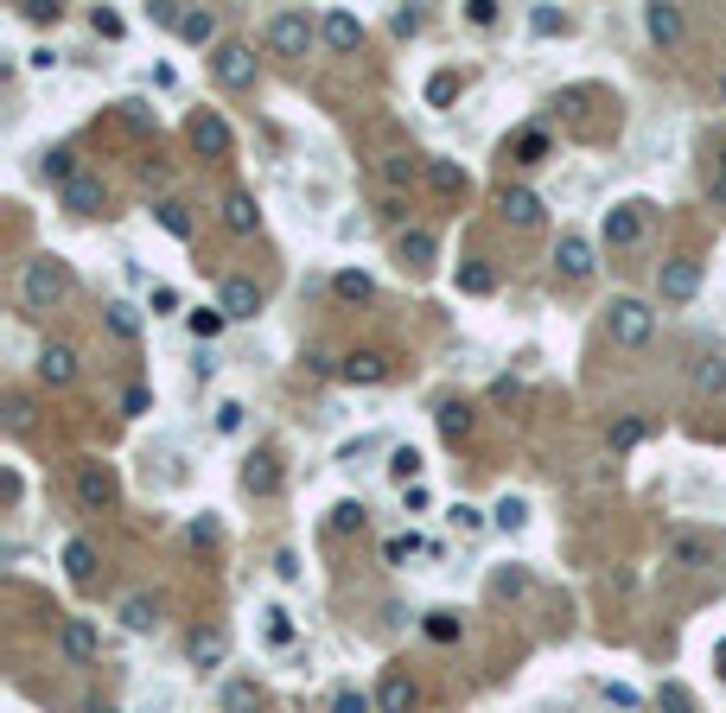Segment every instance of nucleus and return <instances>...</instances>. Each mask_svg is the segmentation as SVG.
I'll return each mask as SVG.
<instances>
[{
  "label": "nucleus",
  "instance_id": "nucleus-11",
  "mask_svg": "<svg viewBox=\"0 0 726 713\" xmlns=\"http://www.w3.org/2000/svg\"><path fill=\"white\" fill-rule=\"evenodd\" d=\"M192 147H198V153H211V160H230V128H223V115L204 109V115L192 121Z\"/></svg>",
  "mask_w": 726,
  "mask_h": 713
},
{
  "label": "nucleus",
  "instance_id": "nucleus-9",
  "mask_svg": "<svg viewBox=\"0 0 726 713\" xmlns=\"http://www.w3.org/2000/svg\"><path fill=\"white\" fill-rule=\"evenodd\" d=\"M555 268L567 274V281H593V242L586 236H561V249H555Z\"/></svg>",
  "mask_w": 726,
  "mask_h": 713
},
{
  "label": "nucleus",
  "instance_id": "nucleus-43",
  "mask_svg": "<svg viewBox=\"0 0 726 713\" xmlns=\"http://www.w3.org/2000/svg\"><path fill=\"white\" fill-rule=\"evenodd\" d=\"M427 637L453 643V637H459V618H453V612H427Z\"/></svg>",
  "mask_w": 726,
  "mask_h": 713
},
{
  "label": "nucleus",
  "instance_id": "nucleus-15",
  "mask_svg": "<svg viewBox=\"0 0 726 713\" xmlns=\"http://www.w3.org/2000/svg\"><path fill=\"white\" fill-rule=\"evenodd\" d=\"M376 713H414V682H408V675H383V688H376Z\"/></svg>",
  "mask_w": 726,
  "mask_h": 713
},
{
  "label": "nucleus",
  "instance_id": "nucleus-8",
  "mask_svg": "<svg viewBox=\"0 0 726 713\" xmlns=\"http://www.w3.org/2000/svg\"><path fill=\"white\" fill-rule=\"evenodd\" d=\"M102 198H109V191H102L96 172H77V179L64 185V211H71V217H96V211H102Z\"/></svg>",
  "mask_w": 726,
  "mask_h": 713
},
{
  "label": "nucleus",
  "instance_id": "nucleus-35",
  "mask_svg": "<svg viewBox=\"0 0 726 713\" xmlns=\"http://www.w3.org/2000/svg\"><path fill=\"white\" fill-rule=\"evenodd\" d=\"M153 217H160V230H172V236H192V217H185V204H153Z\"/></svg>",
  "mask_w": 726,
  "mask_h": 713
},
{
  "label": "nucleus",
  "instance_id": "nucleus-37",
  "mask_svg": "<svg viewBox=\"0 0 726 713\" xmlns=\"http://www.w3.org/2000/svg\"><path fill=\"white\" fill-rule=\"evenodd\" d=\"M363 523H370V510H363V503H338V510H332V529H338V535H351V529H363Z\"/></svg>",
  "mask_w": 726,
  "mask_h": 713
},
{
  "label": "nucleus",
  "instance_id": "nucleus-6",
  "mask_svg": "<svg viewBox=\"0 0 726 713\" xmlns=\"http://www.w3.org/2000/svg\"><path fill=\"white\" fill-rule=\"evenodd\" d=\"M656 293H663L669 306L695 300V293H701V268H695V262H663V274H656Z\"/></svg>",
  "mask_w": 726,
  "mask_h": 713
},
{
  "label": "nucleus",
  "instance_id": "nucleus-36",
  "mask_svg": "<svg viewBox=\"0 0 726 713\" xmlns=\"http://www.w3.org/2000/svg\"><path fill=\"white\" fill-rule=\"evenodd\" d=\"M491 516H497V529H523V523H529V503H523V497H504Z\"/></svg>",
  "mask_w": 726,
  "mask_h": 713
},
{
  "label": "nucleus",
  "instance_id": "nucleus-50",
  "mask_svg": "<svg viewBox=\"0 0 726 713\" xmlns=\"http://www.w3.org/2000/svg\"><path fill=\"white\" fill-rule=\"evenodd\" d=\"M465 20H472V26H491L497 20V0H472V7H465Z\"/></svg>",
  "mask_w": 726,
  "mask_h": 713
},
{
  "label": "nucleus",
  "instance_id": "nucleus-25",
  "mask_svg": "<svg viewBox=\"0 0 726 713\" xmlns=\"http://www.w3.org/2000/svg\"><path fill=\"white\" fill-rule=\"evenodd\" d=\"M434 421H440V433H446V440H465V433H472V408H465V402H440V414H434Z\"/></svg>",
  "mask_w": 726,
  "mask_h": 713
},
{
  "label": "nucleus",
  "instance_id": "nucleus-1",
  "mask_svg": "<svg viewBox=\"0 0 726 713\" xmlns=\"http://www.w3.org/2000/svg\"><path fill=\"white\" fill-rule=\"evenodd\" d=\"M71 268L58 262V255H39V262H26L20 268V300H26V312H51V306H64L71 300Z\"/></svg>",
  "mask_w": 726,
  "mask_h": 713
},
{
  "label": "nucleus",
  "instance_id": "nucleus-32",
  "mask_svg": "<svg viewBox=\"0 0 726 713\" xmlns=\"http://www.w3.org/2000/svg\"><path fill=\"white\" fill-rule=\"evenodd\" d=\"M64 567H71V580H90V573H96V548L90 542H71V548H64Z\"/></svg>",
  "mask_w": 726,
  "mask_h": 713
},
{
  "label": "nucleus",
  "instance_id": "nucleus-54",
  "mask_svg": "<svg viewBox=\"0 0 726 713\" xmlns=\"http://www.w3.org/2000/svg\"><path fill=\"white\" fill-rule=\"evenodd\" d=\"M96 713H115V707H96Z\"/></svg>",
  "mask_w": 726,
  "mask_h": 713
},
{
  "label": "nucleus",
  "instance_id": "nucleus-2",
  "mask_svg": "<svg viewBox=\"0 0 726 713\" xmlns=\"http://www.w3.org/2000/svg\"><path fill=\"white\" fill-rule=\"evenodd\" d=\"M605 332H612V344H625V351H644L650 332H656V312L644 300H612L605 306Z\"/></svg>",
  "mask_w": 726,
  "mask_h": 713
},
{
  "label": "nucleus",
  "instance_id": "nucleus-29",
  "mask_svg": "<svg viewBox=\"0 0 726 713\" xmlns=\"http://www.w3.org/2000/svg\"><path fill=\"white\" fill-rule=\"evenodd\" d=\"M242 484H249L255 497H268L274 484H281V472H274V459H249V472H242Z\"/></svg>",
  "mask_w": 726,
  "mask_h": 713
},
{
  "label": "nucleus",
  "instance_id": "nucleus-3",
  "mask_svg": "<svg viewBox=\"0 0 726 713\" xmlns=\"http://www.w3.org/2000/svg\"><path fill=\"white\" fill-rule=\"evenodd\" d=\"M262 39H268V51H281V58H306V45H313V20H306V13H274Z\"/></svg>",
  "mask_w": 726,
  "mask_h": 713
},
{
  "label": "nucleus",
  "instance_id": "nucleus-20",
  "mask_svg": "<svg viewBox=\"0 0 726 713\" xmlns=\"http://www.w3.org/2000/svg\"><path fill=\"white\" fill-rule=\"evenodd\" d=\"M325 45H332V51H357L363 45V26L351 20V13H325Z\"/></svg>",
  "mask_w": 726,
  "mask_h": 713
},
{
  "label": "nucleus",
  "instance_id": "nucleus-31",
  "mask_svg": "<svg viewBox=\"0 0 726 713\" xmlns=\"http://www.w3.org/2000/svg\"><path fill=\"white\" fill-rule=\"evenodd\" d=\"M389 478H395V484H402V491H408V484L421 478V452H414V446H402V452H395V459H389Z\"/></svg>",
  "mask_w": 726,
  "mask_h": 713
},
{
  "label": "nucleus",
  "instance_id": "nucleus-23",
  "mask_svg": "<svg viewBox=\"0 0 726 713\" xmlns=\"http://www.w3.org/2000/svg\"><path fill=\"white\" fill-rule=\"evenodd\" d=\"M179 39H185V45H211V39H217V13H198V7H185V20H179Z\"/></svg>",
  "mask_w": 726,
  "mask_h": 713
},
{
  "label": "nucleus",
  "instance_id": "nucleus-12",
  "mask_svg": "<svg viewBox=\"0 0 726 713\" xmlns=\"http://www.w3.org/2000/svg\"><path fill=\"white\" fill-rule=\"evenodd\" d=\"M223 319H255V312H262V287L255 281H223Z\"/></svg>",
  "mask_w": 726,
  "mask_h": 713
},
{
  "label": "nucleus",
  "instance_id": "nucleus-40",
  "mask_svg": "<svg viewBox=\"0 0 726 713\" xmlns=\"http://www.w3.org/2000/svg\"><path fill=\"white\" fill-rule=\"evenodd\" d=\"M637 440H644V421H637V414H631V421H618V427H612V452H631Z\"/></svg>",
  "mask_w": 726,
  "mask_h": 713
},
{
  "label": "nucleus",
  "instance_id": "nucleus-19",
  "mask_svg": "<svg viewBox=\"0 0 726 713\" xmlns=\"http://www.w3.org/2000/svg\"><path fill=\"white\" fill-rule=\"evenodd\" d=\"M434 249H440L434 230H402V242H395V255H402L408 268H427V262H434Z\"/></svg>",
  "mask_w": 726,
  "mask_h": 713
},
{
  "label": "nucleus",
  "instance_id": "nucleus-39",
  "mask_svg": "<svg viewBox=\"0 0 726 713\" xmlns=\"http://www.w3.org/2000/svg\"><path fill=\"white\" fill-rule=\"evenodd\" d=\"M453 96H459V77H453V71H440L434 83H427V102H434V109H446Z\"/></svg>",
  "mask_w": 726,
  "mask_h": 713
},
{
  "label": "nucleus",
  "instance_id": "nucleus-17",
  "mask_svg": "<svg viewBox=\"0 0 726 713\" xmlns=\"http://www.w3.org/2000/svg\"><path fill=\"white\" fill-rule=\"evenodd\" d=\"M223 656H230V631H217V624H211V631L192 637V663H198V669H217Z\"/></svg>",
  "mask_w": 726,
  "mask_h": 713
},
{
  "label": "nucleus",
  "instance_id": "nucleus-51",
  "mask_svg": "<svg viewBox=\"0 0 726 713\" xmlns=\"http://www.w3.org/2000/svg\"><path fill=\"white\" fill-rule=\"evenodd\" d=\"M408 554H421V535H395L389 542V561H408Z\"/></svg>",
  "mask_w": 726,
  "mask_h": 713
},
{
  "label": "nucleus",
  "instance_id": "nucleus-49",
  "mask_svg": "<svg viewBox=\"0 0 726 713\" xmlns=\"http://www.w3.org/2000/svg\"><path fill=\"white\" fill-rule=\"evenodd\" d=\"M217 433H242V402H223L217 408Z\"/></svg>",
  "mask_w": 726,
  "mask_h": 713
},
{
  "label": "nucleus",
  "instance_id": "nucleus-30",
  "mask_svg": "<svg viewBox=\"0 0 726 713\" xmlns=\"http://www.w3.org/2000/svg\"><path fill=\"white\" fill-rule=\"evenodd\" d=\"M45 179L71 185V179H77V153H71V147H51V153H45Z\"/></svg>",
  "mask_w": 726,
  "mask_h": 713
},
{
  "label": "nucleus",
  "instance_id": "nucleus-16",
  "mask_svg": "<svg viewBox=\"0 0 726 713\" xmlns=\"http://www.w3.org/2000/svg\"><path fill=\"white\" fill-rule=\"evenodd\" d=\"M58 643H64V656H71V663H90V656H96V631H90L83 618H64Z\"/></svg>",
  "mask_w": 726,
  "mask_h": 713
},
{
  "label": "nucleus",
  "instance_id": "nucleus-46",
  "mask_svg": "<svg viewBox=\"0 0 726 713\" xmlns=\"http://www.w3.org/2000/svg\"><path fill=\"white\" fill-rule=\"evenodd\" d=\"M453 529H459V535H478V529H484V516L472 510V503H453Z\"/></svg>",
  "mask_w": 726,
  "mask_h": 713
},
{
  "label": "nucleus",
  "instance_id": "nucleus-27",
  "mask_svg": "<svg viewBox=\"0 0 726 713\" xmlns=\"http://www.w3.org/2000/svg\"><path fill=\"white\" fill-rule=\"evenodd\" d=\"M255 707H262V688H255V682H230V688H223V713H255Z\"/></svg>",
  "mask_w": 726,
  "mask_h": 713
},
{
  "label": "nucleus",
  "instance_id": "nucleus-10",
  "mask_svg": "<svg viewBox=\"0 0 726 713\" xmlns=\"http://www.w3.org/2000/svg\"><path fill=\"white\" fill-rule=\"evenodd\" d=\"M77 497L90 503V510H109L115 503V472L109 465H77Z\"/></svg>",
  "mask_w": 726,
  "mask_h": 713
},
{
  "label": "nucleus",
  "instance_id": "nucleus-14",
  "mask_svg": "<svg viewBox=\"0 0 726 713\" xmlns=\"http://www.w3.org/2000/svg\"><path fill=\"white\" fill-rule=\"evenodd\" d=\"M255 223H262L255 198H249V191H230V198H223V230H230V236H255Z\"/></svg>",
  "mask_w": 726,
  "mask_h": 713
},
{
  "label": "nucleus",
  "instance_id": "nucleus-21",
  "mask_svg": "<svg viewBox=\"0 0 726 713\" xmlns=\"http://www.w3.org/2000/svg\"><path fill=\"white\" fill-rule=\"evenodd\" d=\"M644 26H650L656 45H676L682 39V13L676 7H644Z\"/></svg>",
  "mask_w": 726,
  "mask_h": 713
},
{
  "label": "nucleus",
  "instance_id": "nucleus-44",
  "mask_svg": "<svg viewBox=\"0 0 726 713\" xmlns=\"http://www.w3.org/2000/svg\"><path fill=\"white\" fill-rule=\"evenodd\" d=\"M7 427H13V433L32 427V402H26V395H7Z\"/></svg>",
  "mask_w": 726,
  "mask_h": 713
},
{
  "label": "nucleus",
  "instance_id": "nucleus-18",
  "mask_svg": "<svg viewBox=\"0 0 726 713\" xmlns=\"http://www.w3.org/2000/svg\"><path fill=\"white\" fill-rule=\"evenodd\" d=\"M389 376V357L383 351H351L344 357V382H383Z\"/></svg>",
  "mask_w": 726,
  "mask_h": 713
},
{
  "label": "nucleus",
  "instance_id": "nucleus-26",
  "mask_svg": "<svg viewBox=\"0 0 726 713\" xmlns=\"http://www.w3.org/2000/svg\"><path fill=\"white\" fill-rule=\"evenodd\" d=\"M695 389L701 395H726V357H701L695 363Z\"/></svg>",
  "mask_w": 726,
  "mask_h": 713
},
{
  "label": "nucleus",
  "instance_id": "nucleus-34",
  "mask_svg": "<svg viewBox=\"0 0 726 713\" xmlns=\"http://www.w3.org/2000/svg\"><path fill=\"white\" fill-rule=\"evenodd\" d=\"M109 332H115V338H141V319H134V306H128V300H115V306H109Z\"/></svg>",
  "mask_w": 726,
  "mask_h": 713
},
{
  "label": "nucleus",
  "instance_id": "nucleus-42",
  "mask_svg": "<svg viewBox=\"0 0 726 713\" xmlns=\"http://www.w3.org/2000/svg\"><path fill=\"white\" fill-rule=\"evenodd\" d=\"M656 701H663V713H695V694H688V688H676V682H669L663 694H656Z\"/></svg>",
  "mask_w": 726,
  "mask_h": 713
},
{
  "label": "nucleus",
  "instance_id": "nucleus-22",
  "mask_svg": "<svg viewBox=\"0 0 726 713\" xmlns=\"http://www.w3.org/2000/svg\"><path fill=\"white\" fill-rule=\"evenodd\" d=\"M121 624H128V631H153V624H160V599L134 593L128 605H121Z\"/></svg>",
  "mask_w": 726,
  "mask_h": 713
},
{
  "label": "nucleus",
  "instance_id": "nucleus-4",
  "mask_svg": "<svg viewBox=\"0 0 726 713\" xmlns=\"http://www.w3.org/2000/svg\"><path fill=\"white\" fill-rule=\"evenodd\" d=\"M217 83H223V90H249V83H255V51L249 45H217Z\"/></svg>",
  "mask_w": 726,
  "mask_h": 713
},
{
  "label": "nucleus",
  "instance_id": "nucleus-5",
  "mask_svg": "<svg viewBox=\"0 0 726 713\" xmlns=\"http://www.w3.org/2000/svg\"><path fill=\"white\" fill-rule=\"evenodd\" d=\"M644 211L650 204H612V211H605V242H612V249H631L637 236H644Z\"/></svg>",
  "mask_w": 726,
  "mask_h": 713
},
{
  "label": "nucleus",
  "instance_id": "nucleus-28",
  "mask_svg": "<svg viewBox=\"0 0 726 713\" xmlns=\"http://www.w3.org/2000/svg\"><path fill=\"white\" fill-rule=\"evenodd\" d=\"M185 325H192V338H217L230 319H223V306H198V312H185Z\"/></svg>",
  "mask_w": 726,
  "mask_h": 713
},
{
  "label": "nucleus",
  "instance_id": "nucleus-41",
  "mask_svg": "<svg viewBox=\"0 0 726 713\" xmlns=\"http://www.w3.org/2000/svg\"><path fill=\"white\" fill-rule=\"evenodd\" d=\"M338 300H370V274H338Z\"/></svg>",
  "mask_w": 726,
  "mask_h": 713
},
{
  "label": "nucleus",
  "instance_id": "nucleus-45",
  "mask_svg": "<svg viewBox=\"0 0 726 713\" xmlns=\"http://www.w3.org/2000/svg\"><path fill=\"white\" fill-rule=\"evenodd\" d=\"M516 153H523V166H542V153H548V141H542V134H523V141H516Z\"/></svg>",
  "mask_w": 726,
  "mask_h": 713
},
{
  "label": "nucleus",
  "instance_id": "nucleus-48",
  "mask_svg": "<svg viewBox=\"0 0 726 713\" xmlns=\"http://www.w3.org/2000/svg\"><path fill=\"white\" fill-rule=\"evenodd\" d=\"M332 713H370V701H363L357 688H338V694H332Z\"/></svg>",
  "mask_w": 726,
  "mask_h": 713
},
{
  "label": "nucleus",
  "instance_id": "nucleus-24",
  "mask_svg": "<svg viewBox=\"0 0 726 713\" xmlns=\"http://www.w3.org/2000/svg\"><path fill=\"white\" fill-rule=\"evenodd\" d=\"M427 185H434L440 198H465V172L453 160H434V166H427Z\"/></svg>",
  "mask_w": 726,
  "mask_h": 713
},
{
  "label": "nucleus",
  "instance_id": "nucleus-52",
  "mask_svg": "<svg viewBox=\"0 0 726 713\" xmlns=\"http://www.w3.org/2000/svg\"><path fill=\"white\" fill-rule=\"evenodd\" d=\"M535 32H561V13L555 7H535Z\"/></svg>",
  "mask_w": 726,
  "mask_h": 713
},
{
  "label": "nucleus",
  "instance_id": "nucleus-38",
  "mask_svg": "<svg viewBox=\"0 0 726 713\" xmlns=\"http://www.w3.org/2000/svg\"><path fill=\"white\" fill-rule=\"evenodd\" d=\"M459 287H465V293H491V287H497V274H491V268H478V262H465V268H459Z\"/></svg>",
  "mask_w": 726,
  "mask_h": 713
},
{
  "label": "nucleus",
  "instance_id": "nucleus-7",
  "mask_svg": "<svg viewBox=\"0 0 726 713\" xmlns=\"http://www.w3.org/2000/svg\"><path fill=\"white\" fill-rule=\"evenodd\" d=\"M497 211H504L516 230H535V223H542V198L523 191V185H504V191H497Z\"/></svg>",
  "mask_w": 726,
  "mask_h": 713
},
{
  "label": "nucleus",
  "instance_id": "nucleus-13",
  "mask_svg": "<svg viewBox=\"0 0 726 713\" xmlns=\"http://www.w3.org/2000/svg\"><path fill=\"white\" fill-rule=\"evenodd\" d=\"M71 376H77V351H71V344H45V351H39V382L64 389Z\"/></svg>",
  "mask_w": 726,
  "mask_h": 713
},
{
  "label": "nucleus",
  "instance_id": "nucleus-53",
  "mask_svg": "<svg viewBox=\"0 0 726 713\" xmlns=\"http://www.w3.org/2000/svg\"><path fill=\"white\" fill-rule=\"evenodd\" d=\"M720 96H726V71H720Z\"/></svg>",
  "mask_w": 726,
  "mask_h": 713
},
{
  "label": "nucleus",
  "instance_id": "nucleus-55",
  "mask_svg": "<svg viewBox=\"0 0 726 713\" xmlns=\"http://www.w3.org/2000/svg\"><path fill=\"white\" fill-rule=\"evenodd\" d=\"M720 166H726V160H720Z\"/></svg>",
  "mask_w": 726,
  "mask_h": 713
},
{
  "label": "nucleus",
  "instance_id": "nucleus-47",
  "mask_svg": "<svg viewBox=\"0 0 726 713\" xmlns=\"http://www.w3.org/2000/svg\"><path fill=\"white\" fill-rule=\"evenodd\" d=\"M268 637L274 643H293V618L281 612V605H268Z\"/></svg>",
  "mask_w": 726,
  "mask_h": 713
},
{
  "label": "nucleus",
  "instance_id": "nucleus-33",
  "mask_svg": "<svg viewBox=\"0 0 726 713\" xmlns=\"http://www.w3.org/2000/svg\"><path fill=\"white\" fill-rule=\"evenodd\" d=\"M669 561H688V567H707V548L695 535H669Z\"/></svg>",
  "mask_w": 726,
  "mask_h": 713
}]
</instances>
